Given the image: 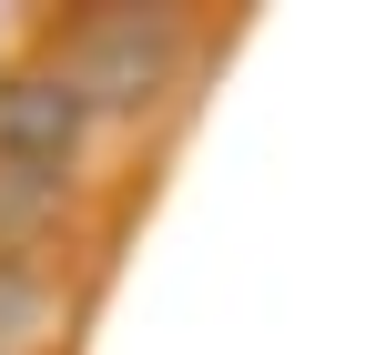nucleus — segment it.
<instances>
[{"label":"nucleus","mask_w":365,"mask_h":355,"mask_svg":"<svg viewBox=\"0 0 365 355\" xmlns=\"http://www.w3.org/2000/svg\"><path fill=\"white\" fill-rule=\"evenodd\" d=\"M31 51L91 102V122H143V112H173L193 92L213 31L182 11H81V21H51Z\"/></svg>","instance_id":"1"},{"label":"nucleus","mask_w":365,"mask_h":355,"mask_svg":"<svg viewBox=\"0 0 365 355\" xmlns=\"http://www.w3.org/2000/svg\"><path fill=\"white\" fill-rule=\"evenodd\" d=\"M81 325V294L61 284V254L51 264H0V355H61Z\"/></svg>","instance_id":"2"}]
</instances>
